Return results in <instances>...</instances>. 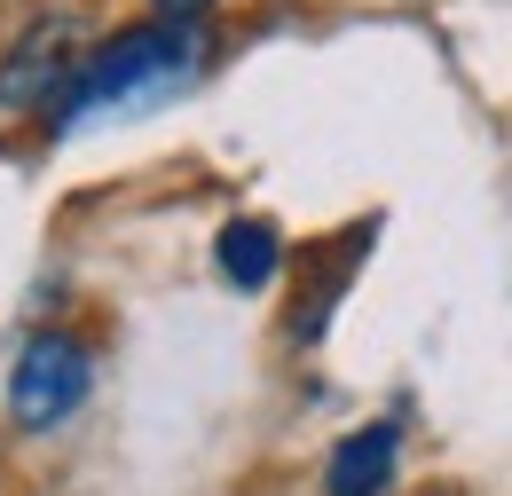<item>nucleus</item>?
I'll return each mask as SVG.
<instances>
[{"label": "nucleus", "mask_w": 512, "mask_h": 496, "mask_svg": "<svg viewBox=\"0 0 512 496\" xmlns=\"http://www.w3.org/2000/svg\"><path fill=\"white\" fill-rule=\"evenodd\" d=\"M197 40L190 24H134L119 40H103L95 56L71 71L64 103H56V134H79V126H103V119H134L166 95H182L197 79Z\"/></svg>", "instance_id": "1"}, {"label": "nucleus", "mask_w": 512, "mask_h": 496, "mask_svg": "<svg viewBox=\"0 0 512 496\" xmlns=\"http://www.w3.org/2000/svg\"><path fill=\"white\" fill-rule=\"evenodd\" d=\"M87 63V24L79 16H40L16 32V48L0 56V119H40L56 111L71 87V71Z\"/></svg>", "instance_id": "2"}, {"label": "nucleus", "mask_w": 512, "mask_h": 496, "mask_svg": "<svg viewBox=\"0 0 512 496\" xmlns=\"http://www.w3.org/2000/svg\"><path fill=\"white\" fill-rule=\"evenodd\" d=\"M87 386H95V355L71 331H32L16 347V371H8V410L24 434H48L87 402Z\"/></svg>", "instance_id": "3"}, {"label": "nucleus", "mask_w": 512, "mask_h": 496, "mask_svg": "<svg viewBox=\"0 0 512 496\" xmlns=\"http://www.w3.org/2000/svg\"><path fill=\"white\" fill-rule=\"evenodd\" d=\"M394 457H402V434L394 426H363V434H347L331 449V473H323V496H386L394 481Z\"/></svg>", "instance_id": "4"}, {"label": "nucleus", "mask_w": 512, "mask_h": 496, "mask_svg": "<svg viewBox=\"0 0 512 496\" xmlns=\"http://www.w3.org/2000/svg\"><path fill=\"white\" fill-rule=\"evenodd\" d=\"M213 260H221V276H229L237 292H260V284H276L284 245H276V229H268V221H229V229H221V245H213Z\"/></svg>", "instance_id": "5"}, {"label": "nucleus", "mask_w": 512, "mask_h": 496, "mask_svg": "<svg viewBox=\"0 0 512 496\" xmlns=\"http://www.w3.org/2000/svg\"><path fill=\"white\" fill-rule=\"evenodd\" d=\"M205 8H213V0H150V16H158V24H197Z\"/></svg>", "instance_id": "6"}]
</instances>
